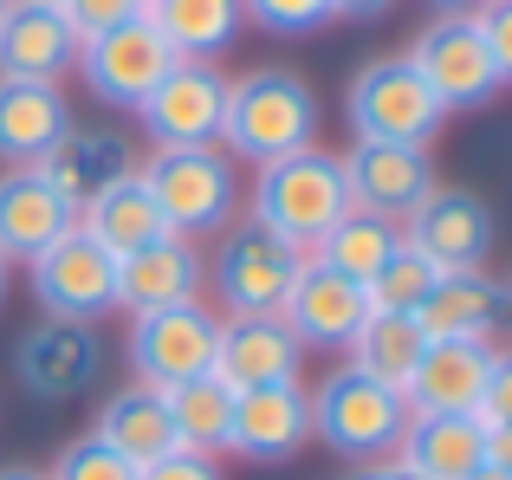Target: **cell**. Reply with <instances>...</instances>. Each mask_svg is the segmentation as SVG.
I'll list each match as a JSON object with an SVG mask.
<instances>
[{
    "label": "cell",
    "instance_id": "14",
    "mask_svg": "<svg viewBox=\"0 0 512 480\" xmlns=\"http://www.w3.org/2000/svg\"><path fill=\"white\" fill-rule=\"evenodd\" d=\"M402 240L422 247L441 273H467V266H487L493 253V208L474 189H428L415 202V215L402 221Z\"/></svg>",
    "mask_w": 512,
    "mask_h": 480
},
{
    "label": "cell",
    "instance_id": "43",
    "mask_svg": "<svg viewBox=\"0 0 512 480\" xmlns=\"http://www.w3.org/2000/svg\"><path fill=\"white\" fill-rule=\"evenodd\" d=\"M467 480H512V468H474Z\"/></svg>",
    "mask_w": 512,
    "mask_h": 480
},
{
    "label": "cell",
    "instance_id": "42",
    "mask_svg": "<svg viewBox=\"0 0 512 480\" xmlns=\"http://www.w3.org/2000/svg\"><path fill=\"white\" fill-rule=\"evenodd\" d=\"M0 480H46L39 468H0Z\"/></svg>",
    "mask_w": 512,
    "mask_h": 480
},
{
    "label": "cell",
    "instance_id": "30",
    "mask_svg": "<svg viewBox=\"0 0 512 480\" xmlns=\"http://www.w3.org/2000/svg\"><path fill=\"white\" fill-rule=\"evenodd\" d=\"M422 325H415L409 312H370L357 325V338L344 344V364L350 370H363V377H376V383H389V390H402L409 383V370H415V357H422Z\"/></svg>",
    "mask_w": 512,
    "mask_h": 480
},
{
    "label": "cell",
    "instance_id": "8",
    "mask_svg": "<svg viewBox=\"0 0 512 480\" xmlns=\"http://www.w3.org/2000/svg\"><path fill=\"white\" fill-rule=\"evenodd\" d=\"M26 286H33L46 318H72V325H98L104 312H117V260L91 234H78V221L52 240L46 253L26 260Z\"/></svg>",
    "mask_w": 512,
    "mask_h": 480
},
{
    "label": "cell",
    "instance_id": "41",
    "mask_svg": "<svg viewBox=\"0 0 512 480\" xmlns=\"http://www.w3.org/2000/svg\"><path fill=\"white\" fill-rule=\"evenodd\" d=\"M7 286H13V260L0 253V305H7Z\"/></svg>",
    "mask_w": 512,
    "mask_h": 480
},
{
    "label": "cell",
    "instance_id": "26",
    "mask_svg": "<svg viewBox=\"0 0 512 480\" xmlns=\"http://www.w3.org/2000/svg\"><path fill=\"white\" fill-rule=\"evenodd\" d=\"M396 461L422 480H467L487 468V429L474 416H409Z\"/></svg>",
    "mask_w": 512,
    "mask_h": 480
},
{
    "label": "cell",
    "instance_id": "16",
    "mask_svg": "<svg viewBox=\"0 0 512 480\" xmlns=\"http://www.w3.org/2000/svg\"><path fill=\"white\" fill-rule=\"evenodd\" d=\"M500 344H467V338H428L422 357H415L409 383H402V396H409L415 416H467L480 396V383L500 370Z\"/></svg>",
    "mask_w": 512,
    "mask_h": 480
},
{
    "label": "cell",
    "instance_id": "31",
    "mask_svg": "<svg viewBox=\"0 0 512 480\" xmlns=\"http://www.w3.org/2000/svg\"><path fill=\"white\" fill-rule=\"evenodd\" d=\"M396 240H402V221L370 215V208H350L338 228L312 247V260L325 266V273L350 279V286H370V273L389 260V253H396Z\"/></svg>",
    "mask_w": 512,
    "mask_h": 480
},
{
    "label": "cell",
    "instance_id": "39",
    "mask_svg": "<svg viewBox=\"0 0 512 480\" xmlns=\"http://www.w3.org/2000/svg\"><path fill=\"white\" fill-rule=\"evenodd\" d=\"M344 480H422V474H409L402 461H370V468H350Z\"/></svg>",
    "mask_w": 512,
    "mask_h": 480
},
{
    "label": "cell",
    "instance_id": "45",
    "mask_svg": "<svg viewBox=\"0 0 512 480\" xmlns=\"http://www.w3.org/2000/svg\"><path fill=\"white\" fill-rule=\"evenodd\" d=\"M46 7H59V0H46Z\"/></svg>",
    "mask_w": 512,
    "mask_h": 480
},
{
    "label": "cell",
    "instance_id": "33",
    "mask_svg": "<svg viewBox=\"0 0 512 480\" xmlns=\"http://www.w3.org/2000/svg\"><path fill=\"white\" fill-rule=\"evenodd\" d=\"M143 468H130L124 455H117L111 442H98V435H78V442L59 448V461L46 468V480H137Z\"/></svg>",
    "mask_w": 512,
    "mask_h": 480
},
{
    "label": "cell",
    "instance_id": "18",
    "mask_svg": "<svg viewBox=\"0 0 512 480\" xmlns=\"http://www.w3.org/2000/svg\"><path fill=\"white\" fill-rule=\"evenodd\" d=\"M305 351L286 331L279 312H253V318H221L214 338V377L227 390H260V383H299Z\"/></svg>",
    "mask_w": 512,
    "mask_h": 480
},
{
    "label": "cell",
    "instance_id": "12",
    "mask_svg": "<svg viewBox=\"0 0 512 480\" xmlns=\"http://www.w3.org/2000/svg\"><path fill=\"white\" fill-rule=\"evenodd\" d=\"M104 370L98 325H72V318H39L13 338V383L39 403H78Z\"/></svg>",
    "mask_w": 512,
    "mask_h": 480
},
{
    "label": "cell",
    "instance_id": "46",
    "mask_svg": "<svg viewBox=\"0 0 512 480\" xmlns=\"http://www.w3.org/2000/svg\"><path fill=\"white\" fill-rule=\"evenodd\" d=\"M0 13H7V0H0Z\"/></svg>",
    "mask_w": 512,
    "mask_h": 480
},
{
    "label": "cell",
    "instance_id": "21",
    "mask_svg": "<svg viewBox=\"0 0 512 480\" xmlns=\"http://www.w3.org/2000/svg\"><path fill=\"white\" fill-rule=\"evenodd\" d=\"M33 169L46 176V189L78 215V208H91L117 176H130V169H137V150H130L117 130H78L72 124Z\"/></svg>",
    "mask_w": 512,
    "mask_h": 480
},
{
    "label": "cell",
    "instance_id": "36",
    "mask_svg": "<svg viewBox=\"0 0 512 480\" xmlns=\"http://www.w3.org/2000/svg\"><path fill=\"white\" fill-rule=\"evenodd\" d=\"M467 416H474L480 429H512V364H500L487 383H480V396H474Z\"/></svg>",
    "mask_w": 512,
    "mask_h": 480
},
{
    "label": "cell",
    "instance_id": "3",
    "mask_svg": "<svg viewBox=\"0 0 512 480\" xmlns=\"http://www.w3.org/2000/svg\"><path fill=\"white\" fill-rule=\"evenodd\" d=\"M143 189H150L156 215L169 234L182 240H214L240 221L247 189H240V163L221 143H201V150H150L137 163Z\"/></svg>",
    "mask_w": 512,
    "mask_h": 480
},
{
    "label": "cell",
    "instance_id": "40",
    "mask_svg": "<svg viewBox=\"0 0 512 480\" xmlns=\"http://www.w3.org/2000/svg\"><path fill=\"white\" fill-rule=\"evenodd\" d=\"M487 0H435V13H480Z\"/></svg>",
    "mask_w": 512,
    "mask_h": 480
},
{
    "label": "cell",
    "instance_id": "34",
    "mask_svg": "<svg viewBox=\"0 0 512 480\" xmlns=\"http://www.w3.org/2000/svg\"><path fill=\"white\" fill-rule=\"evenodd\" d=\"M240 13L279 39H305L318 26H331V0H240Z\"/></svg>",
    "mask_w": 512,
    "mask_h": 480
},
{
    "label": "cell",
    "instance_id": "7",
    "mask_svg": "<svg viewBox=\"0 0 512 480\" xmlns=\"http://www.w3.org/2000/svg\"><path fill=\"white\" fill-rule=\"evenodd\" d=\"M312 253L286 247L279 234H266L260 221H234L227 234H214L208 253V292L221 318H253V312H279L292 292V279L305 273Z\"/></svg>",
    "mask_w": 512,
    "mask_h": 480
},
{
    "label": "cell",
    "instance_id": "28",
    "mask_svg": "<svg viewBox=\"0 0 512 480\" xmlns=\"http://www.w3.org/2000/svg\"><path fill=\"white\" fill-rule=\"evenodd\" d=\"M150 26L169 39L175 59H201V65H221V52L240 39L247 13L240 0H156Z\"/></svg>",
    "mask_w": 512,
    "mask_h": 480
},
{
    "label": "cell",
    "instance_id": "9",
    "mask_svg": "<svg viewBox=\"0 0 512 480\" xmlns=\"http://www.w3.org/2000/svg\"><path fill=\"white\" fill-rule=\"evenodd\" d=\"M214 338H221V312L214 305H169V312H143L130 318V383H150V390H175L188 377H208L214 370Z\"/></svg>",
    "mask_w": 512,
    "mask_h": 480
},
{
    "label": "cell",
    "instance_id": "38",
    "mask_svg": "<svg viewBox=\"0 0 512 480\" xmlns=\"http://www.w3.org/2000/svg\"><path fill=\"white\" fill-rule=\"evenodd\" d=\"M396 0H331V20H383Z\"/></svg>",
    "mask_w": 512,
    "mask_h": 480
},
{
    "label": "cell",
    "instance_id": "17",
    "mask_svg": "<svg viewBox=\"0 0 512 480\" xmlns=\"http://www.w3.org/2000/svg\"><path fill=\"white\" fill-rule=\"evenodd\" d=\"M338 163H344L350 208H370V215H389V221H409L415 202L435 189L428 150H409V143H350Z\"/></svg>",
    "mask_w": 512,
    "mask_h": 480
},
{
    "label": "cell",
    "instance_id": "32",
    "mask_svg": "<svg viewBox=\"0 0 512 480\" xmlns=\"http://www.w3.org/2000/svg\"><path fill=\"white\" fill-rule=\"evenodd\" d=\"M435 279H441V266L428 260L422 247L396 240V253H389V260L370 273V286H363V305H370V312H409L415 318V305L428 299V286H435Z\"/></svg>",
    "mask_w": 512,
    "mask_h": 480
},
{
    "label": "cell",
    "instance_id": "27",
    "mask_svg": "<svg viewBox=\"0 0 512 480\" xmlns=\"http://www.w3.org/2000/svg\"><path fill=\"white\" fill-rule=\"evenodd\" d=\"M78 234H91L104 253H111V260H124V253L150 247V240L169 234V228H163V215H156V202H150V189H143V176L130 169V176H117L91 208H78Z\"/></svg>",
    "mask_w": 512,
    "mask_h": 480
},
{
    "label": "cell",
    "instance_id": "6",
    "mask_svg": "<svg viewBox=\"0 0 512 480\" xmlns=\"http://www.w3.org/2000/svg\"><path fill=\"white\" fill-rule=\"evenodd\" d=\"M344 124L357 143H409V150H428L441 137V124H448V111L415 78V65L402 52H389V59H370L363 72H350Z\"/></svg>",
    "mask_w": 512,
    "mask_h": 480
},
{
    "label": "cell",
    "instance_id": "20",
    "mask_svg": "<svg viewBox=\"0 0 512 480\" xmlns=\"http://www.w3.org/2000/svg\"><path fill=\"white\" fill-rule=\"evenodd\" d=\"M279 318L299 338V351H344L357 338V325L370 318V305H363V286H350V279L325 273L318 260H305V273L292 279Z\"/></svg>",
    "mask_w": 512,
    "mask_h": 480
},
{
    "label": "cell",
    "instance_id": "1",
    "mask_svg": "<svg viewBox=\"0 0 512 480\" xmlns=\"http://www.w3.org/2000/svg\"><path fill=\"white\" fill-rule=\"evenodd\" d=\"M318 143V91L292 65H253L227 78V117H221V150L234 163H273Z\"/></svg>",
    "mask_w": 512,
    "mask_h": 480
},
{
    "label": "cell",
    "instance_id": "4",
    "mask_svg": "<svg viewBox=\"0 0 512 480\" xmlns=\"http://www.w3.org/2000/svg\"><path fill=\"white\" fill-rule=\"evenodd\" d=\"M312 403V442H325L338 461L350 468H370V461H396L402 448V429H409V396L389 390V383L363 377V370H325L318 390H305Z\"/></svg>",
    "mask_w": 512,
    "mask_h": 480
},
{
    "label": "cell",
    "instance_id": "24",
    "mask_svg": "<svg viewBox=\"0 0 512 480\" xmlns=\"http://www.w3.org/2000/svg\"><path fill=\"white\" fill-rule=\"evenodd\" d=\"M91 435H98V442H111L130 468H150V461H163V455H182V448H175L169 403H163V390H150V383H124V390L104 396Z\"/></svg>",
    "mask_w": 512,
    "mask_h": 480
},
{
    "label": "cell",
    "instance_id": "19",
    "mask_svg": "<svg viewBox=\"0 0 512 480\" xmlns=\"http://www.w3.org/2000/svg\"><path fill=\"white\" fill-rule=\"evenodd\" d=\"M72 65H78L72 20L46 0H7V13H0V78L59 85Z\"/></svg>",
    "mask_w": 512,
    "mask_h": 480
},
{
    "label": "cell",
    "instance_id": "11",
    "mask_svg": "<svg viewBox=\"0 0 512 480\" xmlns=\"http://www.w3.org/2000/svg\"><path fill=\"white\" fill-rule=\"evenodd\" d=\"M169 65H175L169 39L150 26V13H137V20L111 26V33H98V39H78V65H72V72L85 78V91H91L98 104L137 111V104L156 91V78H163Z\"/></svg>",
    "mask_w": 512,
    "mask_h": 480
},
{
    "label": "cell",
    "instance_id": "5",
    "mask_svg": "<svg viewBox=\"0 0 512 480\" xmlns=\"http://www.w3.org/2000/svg\"><path fill=\"white\" fill-rule=\"evenodd\" d=\"M402 59H409L415 78L435 91L441 111H480V104L500 98L506 78H512V65L500 59V46L487 39L480 13H435V20L409 39Z\"/></svg>",
    "mask_w": 512,
    "mask_h": 480
},
{
    "label": "cell",
    "instance_id": "44",
    "mask_svg": "<svg viewBox=\"0 0 512 480\" xmlns=\"http://www.w3.org/2000/svg\"><path fill=\"white\" fill-rule=\"evenodd\" d=\"M143 7H156V0H143Z\"/></svg>",
    "mask_w": 512,
    "mask_h": 480
},
{
    "label": "cell",
    "instance_id": "22",
    "mask_svg": "<svg viewBox=\"0 0 512 480\" xmlns=\"http://www.w3.org/2000/svg\"><path fill=\"white\" fill-rule=\"evenodd\" d=\"M506 318V286L487 266H467V273H441L428 286V299L415 305V325L422 338H467V344H493Z\"/></svg>",
    "mask_w": 512,
    "mask_h": 480
},
{
    "label": "cell",
    "instance_id": "35",
    "mask_svg": "<svg viewBox=\"0 0 512 480\" xmlns=\"http://www.w3.org/2000/svg\"><path fill=\"white\" fill-rule=\"evenodd\" d=\"M59 13L72 20L78 39H98V33H111V26L137 20V13H150V7H143V0H59Z\"/></svg>",
    "mask_w": 512,
    "mask_h": 480
},
{
    "label": "cell",
    "instance_id": "23",
    "mask_svg": "<svg viewBox=\"0 0 512 480\" xmlns=\"http://www.w3.org/2000/svg\"><path fill=\"white\" fill-rule=\"evenodd\" d=\"M72 130V98L59 85L0 78V169H33Z\"/></svg>",
    "mask_w": 512,
    "mask_h": 480
},
{
    "label": "cell",
    "instance_id": "29",
    "mask_svg": "<svg viewBox=\"0 0 512 480\" xmlns=\"http://www.w3.org/2000/svg\"><path fill=\"white\" fill-rule=\"evenodd\" d=\"M169 403V422H175V448L182 455H227V422H234V390H227L221 377H188L175 383V390H163Z\"/></svg>",
    "mask_w": 512,
    "mask_h": 480
},
{
    "label": "cell",
    "instance_id": "15",
    "mask_svg": "<svg viewBox=\"0 0 512 480\" xmlns=\"http://www.w3.org/2000/svg\"><path fill=\"white\" fill-rule=\"evenodd\" d=\"M201 286H208L201 240H182V234H156L150 247L117 260V305H124L130 318L169 312V305H195Z\"/></svg>",
    "mask_w": 512,
    "mask_h": 480
},
{
    "label": "cell",
    "instance_id": "10",
    "mask_svg": "<svg viewBox=\"0 0 512 480\" xmlns=\"http://www.w3.org/2000/svg\"><path fill=\"white\" fill-rule=\"evenodd\" d=\"M143 137L150 150H201V143H221V117H227V72L201 59H175L156 91L137 104Z\"/></svg>",
    "mask_w": 512,
    "mask_h": 480
},
{
    "label": "cell",
    "instance_id": "37",
    "mask_svg": "<svg viewBox=\"0 0 512 480\" xmlns=\"http://www.w3.org/2000/svg\"><path fill=\"white\" fill-rule=\"evenodd\" d=\"M137 480H221V468H214L208 455H163V461H150Z\"/></svg>",
    "mask_w": 512,
    "mask_h": 480
},
{
    "label": "cell",
    "instance_id": "2",
    "mask_svg": "<svg viewBox=\"0 0 512 480\" xmlns=\"http://www.w3.org/2000/svg\"><path fill=\"white\" fill-rule=\"evenodd\" d=\"M247 208H253L247 221H260V228L279 234L286 247L312 253L318 240H325L350 215L344 163L331 150H318V143H305V150H292V156H273V163L253 169Z\"/></svg>",
    "mask_w": 512,
    "mask_h": 480
},
{
    "label": "cell",
    "instance_id": "13",
    "mask_svg": "<svg viewBox=\"0 0 512 480\" xmlns=\"http://www.w3.org/2000/svg\"><path fill=\"white\" fill-rule=\"evenodd\" d=\"M312 442V403L305 383H260V390H234V422H227V455L253 461V468H279Z\"/></svg>",
    "mask_w": 512,
    "mask_h": 480
},
{
    "label": "cell",
    "instance_id": "25",
    "mask_svg": "<svg viewBox=\"0 0 512 480\" xmlns=\"http://www.w3.org/2000/svg\"><path fill=\"white\" fill-rule=\"evenodd\" d=\"M72 208L46 189L39 169H0V253L7 260H33L72 228Z\"/></svg>",
    "mask_w": 512,
    "mask_h": 480
}]
</instances>
